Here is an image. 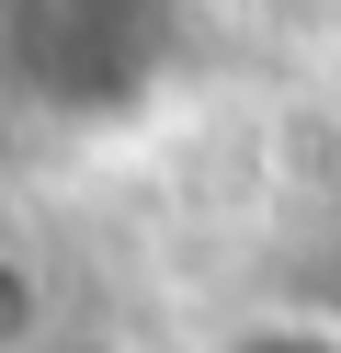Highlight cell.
<instances>
[{
	"instance_id": "3",
	"label": "cell",
	"mask_w": 341,
	"mask_h": 353,
	"mask_svg": "<svg viewBox=\"0 0 341 353\" xmlns=\"http://www.w3.org/2000/svg\"><path fill=\"white\" fill-rule=\"evenodd\" d=\"M205 353H341V307H250Z\"/></svg>"
},
{
	"instance_id": "2",
	"label": "cell",
	"mask_w": 341,
	"mask_h": 353,
	"mask_svg": "<svg viewBox=\"0 0 341 353\" xmlns=\"http://www.w3.org/2000/svg\"><path fill=\"white\" fill-rule=\"evenodd\" d=\"M57 342V262L23 228H0V353H45Z\"/></svg>"
},
{
	"instance_id": "1",
	"label": "cell",
	"mask_w": 341,
	"mask_h": 353,
	"mask_svg": "<svg viewBox=\"0 0 341 353\" xmlns=\"http://www.w3.org/2000/svg\"><path fill=\"white\" fill-rule=\"evenodd\" d=\"M194 57V0H0V103L68 137L136 125Z\"/></svg>"
}]
</instances>
